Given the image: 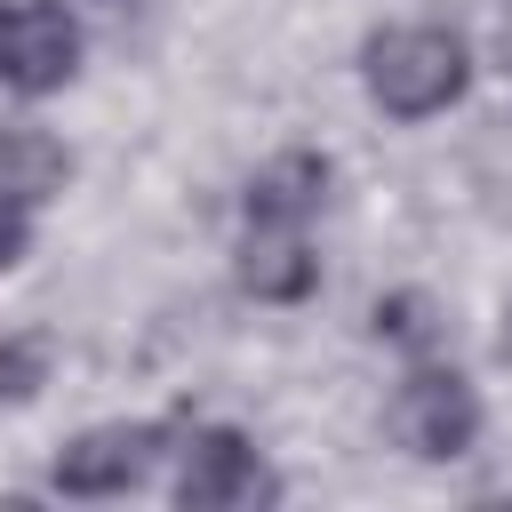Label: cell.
<instances>
[{"instance_id":"cell-1","label":"cell","mask_w":512,"mask_h":512,"mask_svg":"<svg viewBox=\"0 0 512 512\" xmlns=\"http://www.w3.org/2000/svg\"><path fill=\"white\" fill-rule=\"evenodd\" d=\"M360 80H368L376 112H392V120H432V112H448V104L464 96L472 56H464V40L440 32V24H392V32H376V40L360 48Z\"/></svg>"},{"instance_id":"cell-2","label":"cell","mask_w":512,"mask_h":512,"mask_svg":"<svg viewBox=\"0 0 512 512\" xmlns=\"http://www.w3.org/2000/svg\"><path fill=\"white\" fill-rule=\"evenodd\" d=\"M384 424H392V440H400L408 456L448 464V456H464V448L480 440V392H472L456 368H432V360H424V368L400 376Z\"/></svg>"},{"instance_id":"cell-3","label":"cell","mask_w":512,"mask_h":512,"mask_svg":"<svg viewBox=\"0 0 512 512\" xmlns=\"http://www.w3.org/2000/svg\"><path fill=\"white\" fill-rule=\"evenodd\" d=\"M160 448H168L160 424H88L80 440H64V456H56L48 480L64 496H128L160 464Z\"/></svg>"},{"instance_id":"cell-4","label":"cell","mask_w":512,"mask_h":512,"mask_svg":"<svg viewBox=\"0 0 512 512\" xmlns=\"http://www.w3.org/2000/svg\"><path fill=\"white\" fill-rule=\"evenodd\" d=\"M272 496H280V480L264 472V456L240 432H200L184 448V472H176L184 512H248V504H272Z\"/></svg>"},{"instance_id":"cell-5","label":"cell","mask_w":512,"mask_h":512,"mask_svg":"<svg viewBox=\"0 0 512 512\" xmlns=\"http://www.w3.org/2000/svg\"><path fill=\"white\" fill-rule=\"evenodd\" d=\"M80 72V24L56 0H16L8 8V48H0V80L24 96H48Z\"/></svg>"},{"instance_id":"cell-6","label":"cell","mask_w":512,"mask_h":512,"mask_svg":"<svg viewBox=\"0 0 512 512\" xmlns=\"http://www.w3.org/2000/svg\"><path fill=\"white\" fill-rule=\"evenodd\" d=\"M312 280H320V256H312L304 224H248V240H240V288L248 296L296 304V296H312Z\"/></svg>"},{"instance_id":"cell-7","label":"cell","mask_w":512,"mask_h":512,"mask_svg":"<svg viewBox=\"0 0 512 512\" xmlns=\"http://www.w3.org/2000/svg\"><path fill=\"white\" fill-rule=\"evenodd\" d=\"M64 176H72V152L48 136V128H0V200L8 208H40V200H56L64 192Z\"/></svg>"},{"instance_id":"cell-8","label":"cell","mask_w":512,"mask_h":512,"mask_svg":"<svg viewBox=\"0 0 512 512\" xmlns=\"http://www.w3.org/2000/svg\"><path fill=\"white\" fill-rule=\"evenodd\" d=\"M328 192V160L320 152H280L248 176V224H304Z\"/></svg>"},{"instance_id":"cell-9","label":"cell","mask_w":512,"mask_h":512,"mask_svg":"<svg viewBox=\"0 0 512 512\" xmlns=\"http://www.w3.org/2000/svg\"><path fill=\"white\" fill-rule=\"evenodd\" d=\"M376 336H392V344H408V352H432V344H440V312H432V296H416V288L384 296V304H376Z\"/></svg>"},{"instance_id":"cell-10","label":"cell","mask_w":512,"mask_h":512,"mask_svg":"<svg viewBox=\"0 0 512 512\" xmlns=\"http://www.w3.org/2000/svg\"><path fill=\"white\" fill-rule=\"evenodd\" d=\"M40 376H48L40 344H0V400H32V392H40Z\"/></svg>"},{"instance_id":"cell-11","label":"cell","mask_w":512,"mask_h":512,"mask_svg":"<svg viewBox=\"0 0 512 512\" xmlns=\"http://www.w3.org/2000/svg\"><path fill=\"white\" fill-rule=\"evenodd\" d=\"M24 248H32V224H24V208H8V200H0V272H8V264H24Z\"/></svg>"},{"instance_id":"cell-12","label":"cell","mask_w":512,"mask_h":512,"mask_svg":"<svg viewBox=\"0 0 512 512\" xmlns=\"http://www.w3.org/2000/svg\"><path fill=\"white\" fill-rule=\"evenodd\" d=\"M496 64H504V72H512V0H504V8H496Z\"/></svg>"},{"instance_id":"cell-13","label":"cell","mask_w":512,"mask_h":512,"mask_svg":"<svg viewBox=\"0 0 512 512\" xmlns=\"http://www.w3.org/2000/svg\"><path fill=\"white\" fill-rule=\"evenodd\" d=\"M504 360H512V312H504Z\"/></svg>"},{"instance_id":"cell-14","label":"cell","mask_w":512,"mask_h":512,"mask_svg":"<svg viewBox=\"0 0 512 512\" xmlns=\"http://www.w3.org/2000/svg\"><path fill=\"white\" fill-rule=\"evenodd\" d=\"M0 48H8V8H0Z\"/></svg>"},{"instance_id":"cell-15","label":"cell","mask_w":512,"mask_h":512,"mask_svg":"<svg viewBox=\"0 0 512 512\" xmlns=\"http://www.w3.org/2000/svg\"><path fill=\"white\" fill-rule=\"evenodd\" d=\"M104 8H120V0H104Z\"/></svg>"}]
</instances>
